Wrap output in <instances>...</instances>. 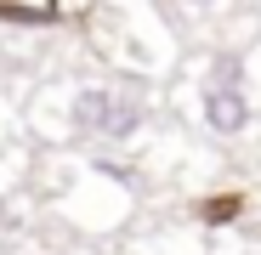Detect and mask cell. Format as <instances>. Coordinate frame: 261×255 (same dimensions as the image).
Listing matches in <instances>:
<instances>
[{
  "label": "cell",
  "mask_w": 261,
  "mask_h": 255,
  "mask_svg": "<svg viewBox=\"0 0 261 255\" xmlns=\"http://www.w3.org/2000/svg\"><path fill=\"white\" fill-rule=\"evenodd\" d=\"M153 119V91L148 74H108V79H80L63 97V125L74 142L91 148H130Z\"/></svg>",
  "instance_id": "obj_1"
},
{
  "label": "cell",
  "mask_w": 261,
  "mask_h": 255,
  "mask_svg": "<svg viewBox=\"0 0 261 255\" xmlns=\"http://www.w3.org/2000/svg\"><path fill=\"white\" fill-rule=\"evenodd\" d=\"M193 125L210 142H244L255 136L261 108L250 102V85H244V51L222 46L210 51L199 79H193Z\"/></svg>",
  "instance_id": "obj_2"
},
{
  "label": "cell",
  "mask_w": 261,
  "mask_h": 255,
  "mask_svg": "<svg viewBox=\"0 0 261 255\" xmlns=\"http://www.w3.org/2000/svg\"><path fill=\"white\" fill-rule=\"evenodd\" d=\"M63 17V0H0V23L12 29H51Z\"/></svg>",
  "instance_id": "obj_3"
},
{
  "label": "cell",
  "mask_w": 261,
  "mask_h": 255,
  "mask_svg": "<svg viewBox=\"0 0 261 255\" xmlns=\"http://www.w3.org/2000/svg\"><path fill=\"white\" fill-rule=\"evenodd\" d=\"M193 216H199L204 227H239V216H244V193H216V199H199V204H193Z\"/></svg>",
  "instance_id": "obj_4"
},
{
  "label": "cell",
  "mask_w": 261,
  "mask_h": 255,
  "mask_svg": "<svg viewBox=\"0 0 261 255\" xmlns=\"http://www.w3.org/2000/svg\"><path fill=\"white\" fill-rule=\"evenodd\" d=\"M244 85H250V102L261 108V51H244Z\"/></svg>",
  "instance_id": "obj_5"
},
{
  "label": "cell",
  "mask_w": 261,
  "mask_h": 255,
  "mask_svg": "<svg viewBox=\"0 0 261 255\" xmlns=\"http://www.w3.org/2000/svg\"><path fill=\"white\" fill-rule=\"evenodd\" d=\"M97 6H125V0H97Z\"/></svg>",
  "instance_id": "obj_6"
}]
</instances>
